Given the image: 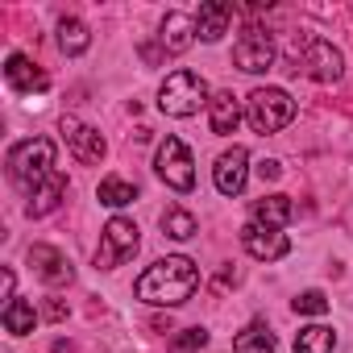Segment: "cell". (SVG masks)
<instances>
[{
  "label": "cell",
  "instance_id": "cell-1",
  "mask_svg": "<svg viewBox=\"0 0 353 353\" xmlns=\"http://www.w3.org/2000/svg\"><path fill=\"white\" fill-rule=\"evenodd\" d=\"M200 287V270H196V262L192 258H162V262H154L141 279H137V299H145V303H158V307H179V303H188L192 299V291Z\"/></svg>",
  "mask_w": 353,
  "mask_h": 353
},
{
  "label": "cell",
  "instance_id": "cell-2",
  "mask_svg": "<svg viewBox=\"0 0 353 353\" xmlns=\"http://www.w3.org/2000/svg\"><path fill=\"white\" fill-rule=\"evenodd\" d=\"M9 179L21 196H34L50 174H54V141L50 137H30L9 150Z\"/></svg>",
  "mask_w": 353,
  "mask_h": 353
},
{
  "label": "cell",
  "instance_id": "cell-3",
  "mask_svg": "<svg viewBox=\"0 0 353 353\" xmlns=\"http://www.w3.org/2000/svg\"><path fill=\"white\" fill-rule=\"evenodd\" d=\"M204 104H212V100H208V83L196 71H174V75H166V83L158 92V108L166 117H196Z\"/></svg>",
  "mask_w": 353,
  "mask_h": 353
},
{
  "label": "cell",
  "instance_id": "cell-4",
  "mask_svg": "<svg viewBox=\"0 0 353 353\" xmlns=\"http://www.w3.org/2000/svg\"><path fill=\"white\" fill-rule=\"evenodd\" d=\"M245 117H250V125L266 137V133H279L283 125H291L295 100H291L283 88H254L250 100H245Z\"/></svg>",
  "mask_w": 353,
  "mask_h": 353
},
{
  "label": "cell",
  "instance_id": "cell-5",
  "mask_svg": "<svg viewBox=\"0 0 353 353\" xmlns=\"http://www.w3.org/2000/svg\"><path fill=\"white\" fill-rule=\"evenodd\" d=\"M287 63H291L287 71H303V75H312L316 83H332V79H341V71H345L341 50H336L332 42H324V38H307L303 50H299V42H295V50H291Z\"/></svg>",
  "mask_w": 353,
  "mask_h": 353
},
{
  "label": "cell",
  "instance_id": "cell-6",
  "mask_svg": "<svg viewBox=\"0 0 353 353\" xmlns=\"http://www.w3.org/2000/svg\"><path fill=\"white\" fill-rule=\"evenodd\" d=\"M137 245H141L137 225H133V221H125V216H112V221L104 225V233H100L96 266H100V270H112V266H121L125 258H133V254H137Z\"/></svg>",
  "mask_w": 353,
  "mask_h": 353
},
{
  "label": "cell",
  "instance_id": "cell-7",
  "mask_svg": "<svg viewBox=\"0 0 353 353\" xmlns=\"http://www.w3.org/2000/svg\"><path fill=\"white\" fill-rule=\"evenodd\" d=\"M154 166H158V179L166 188H174V192H192L196 188V166H192V154H188V145L179 137H166L158 145V162Z\"/></svg>",
  "mask_w": 353,
  "mask_h": 353
},
{
  "label": "cell",
  "instance_id": "cell-8",
  "mask_svg": "<svg viewBox=\"0 0 353 353\" xmlns=\"http://www.w3.org/2000/svg\"><path fill=\"white\" fill-rule=\"evenodd\" d=\"M233 63H237L245 75L270 71V67H274V38H270L262 26H250V30L237 38V46H233Z\"/></svg>",
  "mask_w": 353,
  "mask_h": 353
},
{
  "label": "cell",
  "instance_id": "cell-9",
  "mask_svg": "<svg viewBox=\"0 0 353 353\" xmlns=\"http://www.w3.org/2000/svg\"><path fill=\"white\" fill-rule=\"evenodd\" d=\"M241 245H245L258 262H279V258L291 254V241H287L279 229H266V225H254V221L241 229Z\"/></svg>",
  "mask_w": 353,
  "mask_h": 353
},
{
  "label": "cell",
  "instance_id": "cell-10",
  "mask_svg": "<svg viewBox=\"0 0 353 353\" xmlns=\"http://www.w3.org/2000/svg\"><path fill=\"white\" fill-rule=\"evenodd\" d=\"M63 137H67V145H71V154L79 158V162H100L104 158V137H100V129H92V125H83V121H75V117H67L63 121Z\"/></svg>",
  "mask_w": 353,
  "mask_h": 353
},
{
  "label": "cell",
  "instance_id": "cell-11",
  "mask_svg": "<svg viewBox=\"0 0 353 353\" xmlns=\"http://www.w3.org/2000/svg\"><path fill=\"white\" fill-rule=\"evenodd\" d=\"M245 162H250V154L241 145H233V150H225L216 158L212 179H216V192L221 196H241V188H245Z\"/></svg>",
  "mask_w": 353,
  "mask_h": 353
},
{
  "label": "cell",
  "instance_id": "cell-12",
  "mask_svg": "<svg viewBox=\"0 0 353 353\" xmlns=\"http://www.w3.org/2000/svg\"><path fill=\"white\" fill-rule=\"evenodd\" d=\"M30 266L46 287H63L71 283V262L54 250V245H30Z\"/></svg>",
  "mask_w": 353,
  "mask_h": 353
},
{
  "label": "cell",
  "instance_id": "cell-13",
  "mask_svg": "<svg viewBox=\"0 0 353 353\" xmlns=\"http://www.w3.org/2000/svg\"><path fill=\"white\" fill-rule=\"evenodd\" d=\"M229 21H233V5H225V0H208V5H200V13H196V34L204 42H221L229 34Z\"/></svg>",
  "mask_w": 353,
  "mask_h": 353
},
{
  "label": "cell",
  "instance_id": "cell-14",
  "mask_svg": "<svg viewBox=\"0 0 353 353\" xmlns=\"http://www.w3.org/2000/svg\"><path fill=\"white\" fill-rule=\"evenodd\" d=\"M158 38H162V50L183 54V50L192 46V38H196V17H188V13H166Z\"/></svg>",
  "mask_w": 353,
  "mask_h": 353
},
{
  "label": "cell",
  "instance_id": "cell-15",
  "mask_svg": "<svg viewBox=\"0 0 353 353\" xmlns=\"http://www.w3.org/2000/svg\"><path fill=\"white\" fill-rule=\"evenodd\" d=\"M5 79H9V88L13 92H46V75L26 59V54H9V63H5Z\"/></svg>",
  "mask_w": 353,
  "mask_h": 353
},
{
  "label": "cell",
  "instance_id": "cell-16",
  "mask_svg": "<svg viewBox=\"0 0 353 353\" xmlns=\"http://www.w3.org/2000/svg\"><path fill=\"white\" fill-rule=\"evenodd\" d=\"M295 216V204H291V196H262L258 204H254V225H266V229H283L287 221Z\"/></svg>",
  "mask_w": 353,
  "mask_h": 353
},
{
  "label": "cell",
  "instance_id": "cell-17",
  "mask_svg": "<svg viewBox=\"0 0 353 353\" xmlns=\"http://www.w3.org/2000/svg\"><path fill=\"white\" fill-rule=\"evenodd\" d=\"M63 196H67V179H63L59 170H54L50 179H46V183H42V188H38V192L30 196L26 212H30V216H50V212H54V208L63 204Z\"/></svg>",
  "mask_w": 353,
  "mask_h": 353
},
{
  "label": "cell",
  "instance_id": "cell-18",
  "mask_svg": "<svg viewBox=\"0 0 353 353\" xmlns=\"http://www.w3.org/2000/svg\"><path fill=\"white\" fill-rule=\"evenodd\" d=\"M208 108H212V133H216V137H229V133L237 129V121H241L237 96H233V92H216Z\"/></svg>",
  "mask_w": 353,
  "mask_h": 353
},
{
  "label": "cell",
  "instance_id": "cell-19",
  "mask_svg": "<svg viewBox=\"0 0 353 353\" xmlns=\"http://www.w3.org/2000/svg\"><path fill=\"white\" fill-rule=\"evenodd\" d=\"M274 332L262 324V320H254L250 328H241L237 336H233V353H274Z\"/></svg>",
  "mask_w": 353,
  "mask_h": 353
},
{
  "label": "cell",
  "instance_id": "cell-20",
  "mask_svg": "<svg viewBox=\"0 0 353 353\" xmlns=\"http://www.w3.org/2000/svg\"><path fill=\"white\" fill-rule=\"evenodd\" d=\"M0 320H5V332H9V336H30V332H34V324H38V316H34V303H30V299H13V303H5Z\"/></svg>",
  "mask_w": 353,
  "mask_h": 353
},
{
  "label": "cell",
  "instance_id": "cell-21",
  "mask_svg": "<svg viewBox=\"0 0 353 353\" xmlns=\"http://www.w3.org/2000/svg\"><path fill=\"white\" fill-rule=\"evenodd\" d=\"M59 46H63V54H83V50L92 46L88 26L75 21V17H63V21H59Z\"/></svg>",
  "mask_w": 353,
  "mask_h": 353
},
{
  "label": "cell",
  "instance_id": "cell-22",
  "mask_svg": "<svg viewBox=\"0 0 353 353\" xmlns=\"http://www.w3.org/2000/svg\"><path fill=\"white\" fill-rule=\"evenodd\" d=\"M332 345H336V336L324 324H307L295 336V353H332Z\"/></svg>",
  "mask_w": 353,
  "mask_h": 353
},
{
  "label": "cell",
  "instance_id": "cell-23",
  "mask_svg": "<svg viewBox=\"0 0 353 353\" xmlns=\"http://www.w3.org/2000/svg\"><path fill=\"white\" fill-rule=\"evenodd\" d=\"M100 204H108V208H121V204H133L137 200V188L133 183H125L121 174H108V179H100Z\"/></svg>",
  "mask_w": 353,
  "mask_h": 353
},
{
  "label": "cell",
  "instance_id": "cell-24",
  "mask_svg": "<svg viewBox=\"0 0 353 353\" xmlns=\"http://www.w3.org/2000/svg\"><path fill=\"white\" fill-rule=\"evenodd\" d=\"M162 233L174 237V241H188V237H196V216L183 212V208H166L162 212Z\"/></svg>",
  "mask_w": 353,
  "mask_h": 353
},
{
  "label": "cell",
  "instance_id": "cell-25",
  "mask_svg": "<svg viewBox=\"0 0 353 353\" xmlns=\"http://www.w3.org/2000/svg\"><path fill=\"white\" fill-rule=\"evenodd\" d=\"M208 345V332L204 328H183L179 336L170 341V353H196V349H204Z\"/></svg>",
  "mask_w": 353,
  "mask_h": 353
},
{
  "label": "cell",
  "instance_id": "cell-26",
  "mask_svg": "<svg viewBox=\"0 0 353 353\" xmlns=\"http://www.w3.org/2000/svg\"><path fill=\"white\" fill-rule=\"evenodd\" d=\"M295 312H299V316H324V312H328V295H324V291H303V295L295 299Z\"/></svg>",
  "mask_w": 353,
  "mask_h": 353
},
{
  "label": "cell",
  "instance_id": "cell-27",
  "mask_svg": "<svg viewBox=\"0 0 353 353\" xmlns=\"http://www.w3.org/2000/svg\"><path fill=\"white\" fill-rule=\"evenodd\" d=\"M258 174H262V179H270V183H274L279 174H283V166H279L274 158H266V162H258Z\"/></svg>",
  "mask_w": 353,
  "mask_h": 353
},
{
  "label": "cell",
  "instance_id": "cell-28",
  "mask_svg": "<svg viewBox=\"0 0 353 353\" xmlns=\"http://www.w3.org/2000/svg\"><path fill=\"white\" fill-rule=\"evenodd\" d=\"M63 316H67V303L63 299H50L46 303V320H63Z\"/></svg>",
  "mask_w": 353,
  "mask_h": 353
},
{
  "label": "cell",
  "instance_id": "cell-29",
  "mask_svg": "<svg viewBox=\"0 0 353 353\" xmlns=\"http://www.w3.org/2000/svg\"><path fill=\"white\" fill-rule=\"evenodd\" d=\"M0 295H5V303H13V270L0 274Z\"/></svg>",
  "mask_w": 353,
  "mask_h": 353
}]
</instances>
